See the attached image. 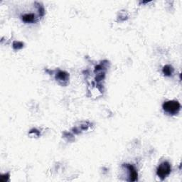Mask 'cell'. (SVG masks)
Returning <instances> with one entry per match:
<instances>
[{
  "label": "cell",
  "instance_id": "obj_1",
  "mask_svg": "<svg viewBox=\"0 0 182 182\" xmlns=\"http://www.w3.org/2000/svg\"><path fill=\"white\" fill-rule=\"evenodd\" d=\"M163 110L169 115L178 114L181 110V105L176 101H169L164 102L162 105Z\"/></svg>",
  "mask_w": 182,
  "mask_h": 182
},
{
  "label": "cell",
  "instance_id": "obj_6",
  "mask_svg": "<svg viewBox=\"0 0 182 182\" xmlns=\"http://www.w3.org/2000/svg\"><path fill=\"white\" fill-rule=\"evenodd\" d=\"M68 73L65 72L60 71V72L58 73V79H59L60 81H66L68 79Z\"/></svg>",
  "mask_w": 182,
  "mask_h": 182
},
{
  "label": "cell",
  "instance_id": "obj_5",
  "mask_svg": "<svg viewBox=\"0 0 182 182\" xmlns=\"http://www.w3.org/2000/svg\"><path fill=\"white\" fill-rule=\"evenodd\" d=\"M162 72L165 75L170 76L172 75V73L174 72V68H172V66H171L170 65H167L163 68Z\"/></svg>",
  "mask_w": 182,
  "mask_h": 182
},
{
  "label": "cell",
  "instance_id": "obj_2",
  "mask_svg": "<svg viewBox=\"0 0 182 182\" xmlns=\"http://www.w3.org/2000/svg\"><path fill=\"white\" fill-rule=\"evenodd\" d=\"M171 165L168 162H164L157 167V174L161 179H164L171 173Z\"/></svg>",
  "mask_w": 182,
  "mask_h": 182
},
{
  "label": "cell",
  "instance_id": "obj_4",
  "mask_svg": "<svg viewBox=\"0 0 182 182\" xmlns=\"http://www.w3.org/2000/svg\"><path fill=\"white\" fill-rule=\"evenodd\" d=\"M22 19L25 23H32L36 19V17L34 14H26L22 17Z\"/></svg>",
  "mask_w": 182,
  "mask_h": 182
},
{
  "label": "cell",
  "instance_id": "obj_3",
  "mask_svg": "<svg viewBox=\"0 0 182 182\" xmlns=\"http://www.w3.org/2000/svg\"><path fill=\"white\" fill-rule=\"evenodd\" d=\"M124 166H125L126 168L129 171V173H130V175H129V181H136L138 180V172H137V170L135 169L133 165L130 164H124Z\"/></svg>",
  "mask_w": 182,
  "mask_h": 182
}]
</instances>
